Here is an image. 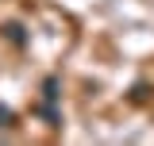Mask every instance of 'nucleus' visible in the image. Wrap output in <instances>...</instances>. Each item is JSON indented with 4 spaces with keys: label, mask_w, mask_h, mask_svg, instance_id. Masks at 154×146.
Here are the masks:
<instances>
[{
    "label": "nucleus",
    "mask_w": 154,
    "mask_h": 146,
    "mask_svg": "<svg viewBox=\"0 0 154 146\" xmlns=\"http://www.w3.org/2000/svg\"><path fill=\"white\" fill-rule=\"evenodd\" d=\"M58 96H62V92H58V77H46V85H42V100H46V108L54 104Z\"/></svg>",
    "instance_id": "nucleus-1"
},
{
    "label": "nucleus",
    "mask_w": 154,
    "mask_h": 146,
    "mask_svg": "<svg viewBox=\"0 0 154 146\" xmlns=\"http://www.w3.org/2000/svg\"><path fill=\"white\" fill-rule=\"evenodd\" d=\"M4 35L12 38L16 46H23V42H27V35H23V27H19V23H8V27H4Z\"/></svg>",
    "instance_id": "nucleus-2"
},
{
    "label": "nucleus",
    "mask_w": 154,
    "mask_h": 146,
    "mask_svg": "<svg viewBox=\"0 0 154 146\" xmlns=\"http://www.w3.org/2000/svg\"><path fill=\"white\" fill-rule=\"evenodd\" d=\"M0 127H12V111L8 108H0Z\"/></svg>",
    "instance_id": "nucleus-3"
}]
</instances>
